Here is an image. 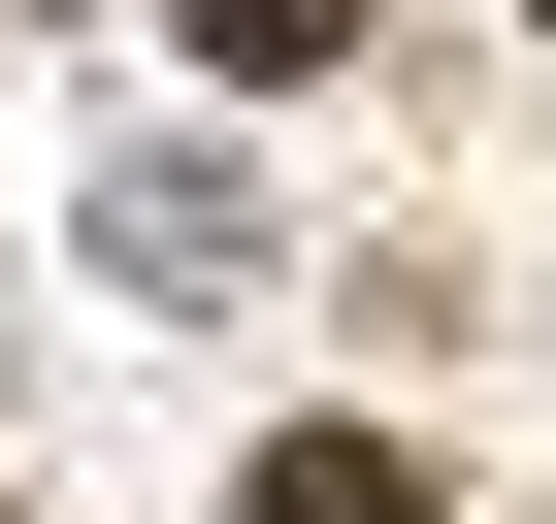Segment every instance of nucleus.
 <instances>
[{
  "label": "nucleus",
  "mask_w": 556,
  "mask_h": 524,
  "mask_svg": "<svg viewBox=\"0 0 556 524\" xmlns=\"http://www.w3.org/2000/svg\"><path fill=\"white\" fill-rule=\"evenodd\" d=\"M262 524H458V491H426L393 426H262Z\"/></svg>",
  "instance_id": "1"
},
{
  "label": "nucleus",
  "mask_w": 556,
  "mask_h": 524,
  "mask_svg": "<svg viewBox=\"0 0 556 524\" xmlns=\"http://www.w3.org/2000/svg\"><path fill=\"white\" fill-rule=\"evenodd\" d=\"M164 34H197L229 99H328V66H361V0H164Z\"/></svg>",
  "instance_id": "2"
},
{
  "label": "nucleus",
  "mask_w": 556,
  "mask_h": 524,
  "mask_svg": "<svg viewBox=\"0 0 556 524\" xmlns=\"http://www.w3.org/2000/svg\"><path fill=\"white\" fill-rule=\"evenodd\" d=\"M523 34H556V0H523Z\"/></svg>",
  "instance_id": "3"
}]
</instances>
